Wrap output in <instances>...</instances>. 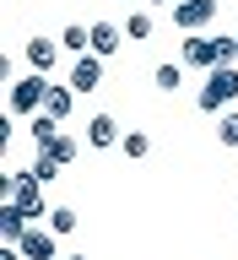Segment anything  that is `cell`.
Segmentation results:
<instances>
[{
  "instance_id": "obj_1",
  "label": "cell",
  "mask_w": 238,
  "mask_h": 260,
  "mask_svg": "<svg viewBox=\"0 0 238 260\" xmlns=\"http://www.w3.org/2000/svg\"><path fill=\"white\" fill-rule=\"evenodd\" d=\"M179 60L190 65V71H217V65H233L238 60V38H217V32H184V44H179Z\"/></svg>"
},
{
  "instance_id": "obj_2",
  "label": "cell",
  "mask_w": 238,
  "mask_h": 260,
  "mask_svg": "<svg viewBox=\"0 0 238 260\" xmlns=\"http://www.w3.org/2000/svg\"><path fill=\"white\" fill-rule=\"evenodd\" d=\"M233 98H238V60L206 71V87L195 92V109L200 114H222V109H233Z\"/></svg>"
},
{
  "instance_id": "obj_3",
  "label": "cell",
  "mask_w": 238,
  "mask_h": 260,
  "mask_svg": "<svg viewBox=\"0 0 238 260\" xmlns=\"http://www.w3.org/2000/svg\"><path fill=\"white\" fill-rule=\"evenodd\" d=\"M6 206H16L22 217H49V201H44V179L32 174V168H16L11 174V184H6Z\"/></svg>"
},
{
  "instance_id": "obj_4",
  "label": "cell",
  "mask_w": 238,
  "mask_h": 260,
  "mask_svg": "<svg viewBox=\"0 0 238 260\" xmlns=\"http://www.w3.org/2000/svg\"><path fill=\"white\" fill-rule=\"evenodd\" d=\"M44 98H49V76L44 71H27V76L11 81V98H6V103H11L16 119H32V114L44 109Z\"/></svg>"
},
{
  "instance_id": "obj_5",
  "label": "cell",
  "mask_w": 238,
  "mask_h": 260,
  "mask_svg": "<svg viewBox=\"0 0 238 260\" xmlns=\"http://www.w3.org/2000/svg\"><path fill=\"white\" fill-rule=\"evenodd\" d=\"M217 11H222V0H174L168 6V22L179 32H206L217 22Z\"/></svg>"
},
{
  "instance_id": "obj_6",
  "label": "cell",
  "mask_w": 238,
  "mask_h": 260,
  "mask_svg": "<svg viewBox=\"0 0 238 260\" xmlns=\"http://www.w3.org/2000/svg\"><path fill=\"white\" fill-rule=\"evenodd\" d=\"M16 249H22L27 260H65V255H60V233H54L49 222H32V228H27V239L16 244Z\"/></svg>"
},
{
  "instance_id": "obj_7",
  "label": "cell",
  "mask_w": 238,
  "mask_h": 260,
  "mask_svg": "<svg viewBox=\"0 0 238 260\" xmlns=\"http://www.w3.org/2000/svg\"><path fill=\"white\" fill-rule=\"evenodd\" d=\"M71 87L76 92H97L103 87V54H76L71 60Z\"/></svg>"
},
{
  "instance_id": "obj_8",
  "label": "cell",
  "mask_w": 238,
  "mask_h": 260,
  "mask_svg": "<svg viewBox=\"0 0 238 260\" xmlns=\"http://www.w3.org/2000/svg\"><path fill=\"white\" fill-rule=\"evenodd\" d=\"M119 136H125V130H119V119H114V114H92V119H87V146H92V152L119 146Z\"/></svg>"
},
{
  "instance_id": "obj_9",
  "label": "cell",
  "mask_w": 238,
  "mask_h": 260,
  "mask_svg": "<svg viewBox=\"0 0 238 260\" xmlns=\"http://www.w3.org/2000/svg\"><path fill=\"white\" fill-rule=\"evenodd\" d=\"M119 38H125V22H92V54H103V60H114L119 54Z\"/></svg>"
},
{
  "instance_id": "obj_10",
  "label": "cell",
  "mask_w": 238,
  "mask_h": 260,
  "mask_svg": "<svg viewBox=\"0 0 238 260\" xmlns=\"http://www.w3.org/2000/svg\"><path fill=\"white\" fill-rule=\"evenodd\" d=\"M22 54H27V65H32V71H44V76L60 65V44H49V38H27Z\"/></svg>"
},
{
  "instance_id": "obj_11",
  "label": "cell",
  "mask_w": 238,
  "mask_h": 260,
  "mask_svg": "<svg viewBox=\"0 0 238 260\" xmlns=\"http://www.w3.org/2000/svg\"><path fill=\"white\" fill-rule=\"evenodd\" d=\"M76 87H71V81H65V87H54V81H49V98H44V109L49 114H54V119H60V125H65V119H71V109H76Z\"/></svg>"
},
{
  "instance_id": "obj_12",
  "label": "cell",
  "mask_w": 238,
  "mask_h": 260,
  "mask_svg": "<svg viewBox=\"0 0 238 260\" xmlns=\"http://www.w3.org/2000/svg\"><path fill=\"white\" fill-rule=\"evenodd\" d=\"M60 49H65V54H92V27H87V22L60 27Z\"/></svg>"
},
{
  "instance_id": "obj_13",
  "label": "cell",
  "mask_w": 238,
  "mask_h": 260,
  "mask_svg": "<svg viewBox=\"0 0 238 260\" xmlns=\"http://www.w3.org/2000/svg\"><path fill=\"white\" fill-rule=\"evenodd\" d=\"M152 32H157V16L152 11H130L125 16V38L130 44H152Z\"/></svg>"
},
{
  "instance_id": "obj_14",
  "label": "cell",
  "mask_w": 238,
  "mask_h": 260,
  "mask_svg": "<svg viewBox=\"0 0 238 260\" xmlns=\"http://www.w3.org/2000/svg\"><path fill=\"white\" fill-rule=\"evenodd\" d=\"M27 136H32V146H49L54 136H60V119H54L49 109H38V114L27 119Z\"/></svg>"
},
{
  "instance_id": "obj_15",
  "label": "cell",
  "mask_w": 238,
  "mask_h": 260,
  "mask_svg": "<svg viewBox=\"0 0 238 260\" xmlns=\"http://www.w3.org/2000/svg\"><path fill=\"white\" fill-rule=\"evenodd\" d=\"M27 228H32V217H22L16 206H6V217H0V244H22Z\"/></svg>"
},
{
  "instance_id": "obj_16",
  "label": "cell",
  "mask_w": 238,
  "mask_h": 260,
  "mask_svg": "<svg viewBox=\"0 0 238 260\" xmlns=\"http://www.w3.org/2000/svg\"><path fill=\"white\" fill-rule=\"evenodd\" d=\"M184 71H190V65H184V60H162L157 65V71H152V81H157V92H179V81H184Z\"/></svg>"
},
{
  "instance_id": "obj_17",
  "label": "cell",
  "mask_w": 238,
  "mask_h": 260,
  "mask_svg": "<svg viewBox=\"0 0 238 260\" xmlns=\"http://www.w3.org/2000/svg\"><path fill=\"white\" fill-rule=\"evenodd\" d=\"M44 152H54V162H65V168H71V162L81 157V141L71 136V130H60V136H54V141H49Z\"/></svg>"
},
{
  "instance_id": "obj_18",
  "label": "cell",
  "mask_w": 238,
  "mask_h": 260,
  "mask_svg": "<svg viewBox=\"0 0 238 260\" xmlns=\"http://www.w3.org/2000/svg\"><path fill=\"white\" fill-rule=\"evenodd\" d=\"M119 152H125L130 162H141L146 152H152V136H146V130H125V136H119Z\"/></svg>"
},
{
  "instance_id": "obj_19",
  "label": "cell",
  "mask_w": 238,
  "mask_h": 260,
  "mask_svg": "<svg viewBox=\"0 0 238 260\" xmlns=\"http://www.w3.org/2000/svg\"><path fill=\"white\" fill-rule=\"evenodd\" d=\"M27 168H32V174H38V179H44V184H54V179L65 174V162H54V152H44V146H38V157H32Z\"/></svg>"
},
{
  "instance_id": "obj_20",
  "label": "cell",
  "mask_w": 238,
  "mask_h": 260,
  "mask_svg": "<svg viewBox=\"0 0 238 260\" xmlns=\"http://www.w3.org/2000/svg\"><path fill=\"white\" fill-rule=\"evenodd\" d=\"M44 222L54 228L60 239H71V233H76V228H81V217H76V211H71V206H54V211H49V217H44Z\"/></svg>"
},
{
  "instance_id": "obj_21",
  "label": "cell",
  "mask_w": 238,
  "mask_h": 260,
  "mask_svg": "<svg viewBox=\"0 0 238 260\" xmlns=\"http://www.w3.org/2000/svg\"><path fill=\"white\" fill-rule=\"evenodd\" d=\"M217 141L238 146V109H222V119H217Z\"/></svg>"
},
{
  "instance_id": "obj_22",
  "label": "cell",
  "mask_w": 238,
  "mask_h": 260,
  "mask_svg": "<svg viewBox=\"0 0 238 260\" xmlns=\"http://www.w3.org/2000/svg\"><path fill=\"white\" fill-rule=\"evenodd\" d=\"M146 6H174V0H146Z\"/></svg>"
},
{
  "instance_id": "obj_23",
  "label": "cell",
  "mask_w": 238,
  "mask_h": 260,
  "mask_svg": "<svg viewBox=\"0 0 238 260\" xmlns=\"http://www.w3.org/2000/svg\"><path fill=\"white\" fill-rule=\"evenodd\" d=\"M65 260H92V255H65Z\"/></svg>"
},
{
  "instance_id": "obj_24",
  "label": "cell",
  "mask_w": 238,
  "mask_h": 260,
  "mask_svg": "<svg viewBox=\"0 0 238 260\" xmlns=\"http://www.w3.org/2000/svg\"><path fill=\"white\" fill-rule=\"evenodd\" d=\"M233 38H238V32H233Z\"/></svg>"
}]
</instances>
